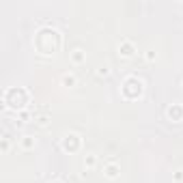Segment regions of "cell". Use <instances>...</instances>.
<instances>
[{
  "label": "cell",
  "mask_w": 183,
  "mask_h": 183,
  "mask_svg": "<svg viewBox=\"0 0 183 183\" xmlns=\"http://www.w3.org/2000/svg\"><path fill=\"white\" fill-rule=\"evenodd\" d=\"M119 50H121L123 56H132V54H134V45H132L129 41H123V45H119Z\"/></svg>",
  "instance_id": "obj_1"
},
{
  "label": "cell",
  "mask_w": 183,
  "mask_h": 183,
  "mask_svg": "<svg viewBox=\"0 0 183 183\" xmlns=\"http://www.w3.org/2000/svg\"><path fill=\"white\" fill-rule=\"evenodd\" d=\"M35 144H37V138H32V136H24L22 138V147L24 149H32Z\"/></svg>",
  "instance_id": "obj_2"
},
{
  "label": "cell",
  "mask_w": 183,
  "mask_h": 183,
  "mask_svg": "<svg viewBox=\"0 0 183 183\" xmlns=\"http://www.w3.org/2000/svg\"><path fill=\"white\" fill-rule=\"evenodd\" d=\"M116 174H119V166H116V164H108V166H106V177L114 179Z\"/></svg>",
  "instance_id": "obj_3"
},
{
  "label": "cell",
  "mask_w": 183,
  "mask_h": 183,
  "mask_svg": "<svg viewBox=\"0 0 183 183\" xmlns=\"http://www.w3.org/2000/svg\"><path fill=\"white\" fill-rule=\"evenodd\" d=\"M71 60H73V63H82V60H84V54H82V50H73V54H71Z\"/></svg>",
  "instance_id": "obj_4"
},
{
  "label": "cell",
  "mask_w": 183,
  "mask_h": 183,
  "mask_svg": "<svg viewBox=\"0 0 183 183\" xmlns=\"http://www.w3.org/2000/svg\"><path fill=\"white\" fill-rule=\"evenodd\" d=\"M63 84H65V86H73V84H75V78H73V75H65V78H63Z\"/></svg>",
  "instance_id": "obj_5"
},
{
  "label": "cell",
  "mask_w": 183,
  "mask_h": 183,
  "mask_svg": "<svg viewBox=\"0 0 183 183\" xmlns=\"http://www.w3.org/2000/svg\"><path fill=\"white\" fill-rule=\"evenodd\" d=\"M35 121L41 125V127H45L48 125V114H41V116H35Z\"/></svg>",
  "instance_id": "obj_6"
},
{
  "label": "cell",
  "mask_w": 183,
  "mask_h": 183,
  "mask_svg": "<svg viewBox=\"0 0 183 183\" xmlns=\"http://www.w3.org/2000/svg\"><path fill=\"white\" fill-rule=\"evenodd\" d=\"M97 73H99V75H108V65H101V67L97 69Z\"/></svg>",
  "instance_id": "obj_7"
},
{
  "label": "cell",
  "mask_w": 183,
  "mask_h": 183,
  "mask_svg": "<svg viewBox=\"0 0 183 183\" xmlns=\"http://www.w3.org/2000/svg\"><path fill=\"white\" fill-rule=\"evenodd\" d=\"M86 164H88V168L93 166V164H95V155H88V162H86Z\"/></svg>",
  "instance_id": "obj_8"
}]
</instances>
